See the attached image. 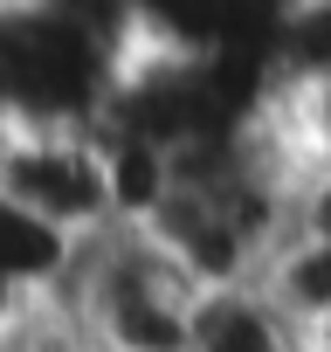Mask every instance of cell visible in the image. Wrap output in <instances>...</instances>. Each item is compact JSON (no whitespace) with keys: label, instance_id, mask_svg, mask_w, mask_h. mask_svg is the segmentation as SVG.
Returning <instances> with one entry per match:
<instances>
[{"label":"cell","instance_id":"2","mask_svg":"<svg viewBox=\"0 0 331 352\" xmlns=\"http://www.w3.org/2000/svg\"><path fill=\"white\" fill-rule=\"evenodd\" d=\"M194 352H310V338L269 290H221L201 304Z\"/></svg>","mask_w":331,"mask_h":352},{"label":"cell","instance_id":"1","mask_svg":"<svg viewBox=\"0 0 331 352\" xmlns=\"http://www.w3.org/2000/svg\"><path fill=\"white\" fill-rule=\"evenodd\" d=\"M0 201L28 208L69 242L117 221L111 145L97 124H8L0 131Z\"/></svg>","mask_w":331,"mask_h":352}]
</instances>
